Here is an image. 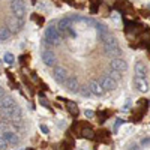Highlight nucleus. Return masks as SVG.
Returning a JSON list of instances; mask_svg holds the SVG:
<instances>
[{
    "label": "nucleus",
    "mask_w": 150,
    "mask_h": 150,
    "mask_svg": "<svg viewBox=\"0 0 150 150\" xmlns=\"http://www.w3.org/2000/svg\"><path fill=\"white\" fill-rule=\"evenodd\" d=\"M45 39H47V42H50L51 45H57V44H60V33H59V30H57V27H48L47 29V32H45Z\"/></svg>",
    "instance_id": "obj_1"
},
{
    "label": "nucleus",
    "mask_w": 150,
    "mask_h": 150,
    "mask_svg": "<svg viewBox=\"0 0 150 150\" xmlns=\"http://www.w3.org/2000/svg\"><path fill=\"white\" fill-rule=\"evenodd\" d=\"M9 6H11V11H12V14H14V17L23 20V17L26 15V8H24L23 2H11Z\"/></svg>",
    "instance_id": "obj_2"
},
{
    "label": "nucleus",
    "mask_w": 150,
    "mask_h": 150,
    "mask_svg": "<svg viewBox=\"0 0 150 150\" xmlns=\"http://www.w3.org/2000/svg\"><path fill=\"white\" fill-rule=\"evenodd\" d=\"M53 75H54V78L57 83L60 84H65V81L68 80V71L63 68V66H54V71H53Z\"/></svg>",
    "instance_id": "obj_3"
},
{
    "label": "nucleus",
    "mask_w": 150,
    "mask_h": 150,
    "mask_svg": "<svg viewBox=\"0 0 150 150\" xmlns=\"http://www.w3.org/2000/svg\"><path fill=\"white\" fill-rule=\"evenodd\" d=\"M99 84L102 86L104 92L105 90H114L117 87V81H114L111 77H108V75H104V77H101V80H99Z\"/></svg>",
    "instance_id": "obj_4"
},
{
    "label": "nucleus",
    "mask_w": 150,
    "mask_h": 150,
    "mask_svg": "<svg viewBox=\"0 0 150 150\" xmlns=\"http://www.w3.org/2000/svg\"><path fill=\"white\" fill-rule=\"evenodd\" d=\"M104 48H105V54H107V56L114 57V59H120L122 50H120L119 44H114V45H104Z\"/></svg>",
    "instance_id": "obj_5"
},
{
    "label": "nucleus",
    "mask_w": 150,
    "mask_h": 150,
    "mask_svg": "<svg viewBox=\"0 0 150 150\" xmlns=\"http://www.w3.org/2000/svg\"><path fill=\"white\" fill-rule=\"evenodd\" d=\"M2 137H3V140L8 143V146H15V144L20 143L18 135H17L15 132H12V131H5V132L2 134Z\"/></svg>",
    "instance_id": "obj_6"
},
{
    "label": "nucleus",
    "mask_w": 150,
    "mask_h": 150,
    "mask_svg": "<svg viewBox=\"0 0 150 150\" xmlns=\"http://www.w3.org/2000/svg\"><path fill=\"white\" fill-rule=\"evenodd\" d=\"M17 104L14 101V98H11V96H3L2 99H0V110H3V111H8V110H12V108H15Z\"/></svg>",
    "instance_id": "obj_7"
},
{
    "label": "nucleus",
    "mask_w": 150,
    "mask_h": 150,
    "mask_svg": "<svg viewBox=\"0 0 150 150\" xmlns=\"http://www.w3.org/2000/svg\"><path fill=\"white\" fill-rule=\"evenodd\" d=\"M42 60L47 66H56V56L51 50H44L42 51Z\"/></svg>",
    "instance_id": "obj_8"
},
{
    "label": "nucleus",
    "mask_w": 150,
    "mask_h": 150,
    "mask_svg": "<svg viewBox=\"0 0 150 150\" xmlns=\"http://www.w3.org/2000/svg\"><path fill=\"white\" fill-rule=\"evenodd\" d=\"M111 69L116 72H123L128 69V63L123 59H112L111 60Z\"/></svg>",
    "instance_id": "obj_9"
},
{
    "label": "nucleus",
    "mask_w": 150,
    "mask_h": 150,
    "mask_svg": "<svg viewBox=\"0 0 150 150\" xmlns=\"http://www.w3.org/2000/svg\"><path fill=\"white\" fill-rule=\"evenodd\" d=\"M23 24H24V21H23V20H20V18H15V17H12V18L9 20V23H8V29H9L11 32L17 33V32H20V30H21Z\"/></svg>",
    "instance_id": "obj_10"
},
{
    "label": "nucleus",
    "mask_w": 150,
    "mask_h": 150,
    "mask_svg": "<svg viewBox=\"0 0 150 150\" xmlns=\"http://www.w3.org/2000/svg\"><path fill=\"white\" fill-rule=\"evenodd\" d=\"M87 89H89V92L92 95H96V96L104 95V89H102V86L99 84V81H90L89 86H87Z\"/></svg>",
    "instance_id": "obj_11"
},
{
    "label": "nucleus",
    "mask_w": 150,
    "mask_h": 150,
    "mask_svg": "<svg viewBox=\"0 0 150 150\" xmlns=\"http://www.w3.org/2000/svg\"><path fill=\"white\" fill-rule=\"evenodd\" d=\"M65 86L68 87L69 92H74V93L80 92V84H78V81H77L75 77H68V80L65 81Z\"/></svg>",
    "instance_id": "obj_12"
},
{
    "label": "nucleus",
    "mask_w": 150,
    "mask_h": 150,
    "mask_svg": "<svg viewBox=\"0 0 150 150\" xmlns=\"http://www.w3.org/2000/svg\"><path fill=\"white\" fill-rule=\"evenodd\" d=\"M135 74H137V78L146 80V77H147V68H146V65L141 63V62H138V63L135 65Z\"/></svg>",
    "instance_id": "obj_13"
},
{
    "label": "nucleus",
    "mask_w": 150,
    "mask_h": 150,
    "mask_svg": "<svg viewBox=\"0 0 150 150\" xmlns=\"http://www.w3.org/2000/svg\"><path fill=\"white\" fill-rule=\"evenodd\" d=\"M3 116L8 117V119H20L21 117V108L20 107H15L12 110H8V111H3Z\"/></svg>",
    "instance_id": "obj_14"
},
{
    "label": "nucleus",
    "mask_w": 150,
    "mask_h": 150,
    "mask_svg": "<svg viewBox=\"0 0 150 150\" xmlns=\"http://www.w3.org/2000/svg\"><path fill=\"white\" fill-rule=\"evenodd\" d=\"M134 84H135V87L138 89L140 92H147V89H149V86H147V81L146 80H143V78H135L134 80Z\"/></svg>",
    "instance_id": "obj_15"
},
{
    "label": "nucleus",
    "mask_w": 150,
    "mask_h": 150,
    "mask_svg": "<svg viewBox=\"0 0 150 150\" xmlns=\"http://www.w3.org/2000/svg\"><path fill=\"white\" fill-rule=\"evenodd\" d=\"M9 36H11V30L8 29V26H0V42L9 39Z\"/></svg>",
    "instance_id": "obj_16"
},
{
    "label": "nucleus",
    "mask_w": 150,
    "mask_h": 150,
    "mask_svg": "<svg viewBox=\"0 0 150 150\" xmlns=\"http://www.w3.org/2000/svg\"><path fill=\"white\" fill-rule=\"evenodd\" d=\"M71 27V20H60L59 21V27H57V30H59V33L60 32H65V30H68Z\"/></svg>",
    "instance_id": "obj_17"
},
{
    "label": "nucleus",
    "mask_w": 150,
    "mask_h": 150,
    "mask_svg": "<svg viewBox=\"0 0 150 150\" xmlns=\"http://www.w3.org/2000/svg\"><path fill=\"white\" fill-rule=\"evenodd\" d=\"M3 60H5V63H8V65H12L15 62V57L12 56L11 53H6L5 56H3Z\"/></svg>",
    "instance_id": "obj_18"
},
{
    "label": "nucleus",
    "mask_w": 150,
    "mask_h": 150,
    "mask_svg": "<svg viewBox=\"0 0 150 150\" xmlns=\"http://www.w3.org/2000/svg\"><path fill=\"white\" fill-rule=\"evenodd\" d=\"M83 137H86V138H93V131L90 128L83 129Z\"/></svg>",
    "instance_id": "obj_19"
},
{
    "label": "nucleus",
    "mask_w": 150,
    "mask_h": 150,
    "mask_svg": "<svg viewBox=\"0 0 150 150\" xmlns=\"http://www.w3.org/2000/svg\"><path fill=\"white\" fill-rule=\"evenodd\" d=\"M68 108H69V111L72 112V114H75V116L78 114V108H77V105H75L74 102H69L68 104Z\"/></svg>",
    "instance_id": "obj_20"
},
{
    "label": "nucleus",
    "mask_w": 150,
    "mask_h": 150,
    "mask_svg": "<svg viewBox=\"0 0 150 150\" xmlns=\"http://www.w3.org/2000/svg\"><path fill=\"white\" fill-rule=\"evenodd\" d=\"M108 77H111V78L114 80V81H117V80H120V77H122V75H120V72L112 71V72H110V74H108Z\"/></svg>",
    "instance_id": "obj_21"
},
{
    "label": "nucleus",
    "mask_w": 150,
    "mask_h": 150,
    "mask_svg": "<svg viewBox=\"0 0 150 150\" xmlns=\"http://www.w3.org/2000/svg\"><path fill=\"white\" fill-rule=\"evenodd\" d=\"M80 92H81V95H83V96H87V98H89V96L92 95V93L89 92V89H87V86H86V87H80Z\"/></svg>",
    "instance_id": "obj_22"
},
{
    "label": "nucleus",
    "mask_w": 150,
    "mask_h": 150,
    "mask_svg": "<svg viewBox=\"0 0 150 150\" xmlns=\"http://www.w3.org/2000/svg\"><path fill=\"white\" fill-rule=\"evenodd\" d=\"M8 147V143L3 140V137L0 135V150H3V149H6Z\"/></svg>",
    "instance_id": "obj_23"
},
{
    "label": "nucleus",
    "mask_w": 150,
    "mask_h": 150,
    "mask_svg": "<svg viewBox=\"0 0 150 150\" xmlns=\"http://www.w3.org/2000/svg\"><path fill=\"white\" fill-rule=\"evenodd\" d=\"M84 114H86L87 119H92V117H93V111H92V110H86V111H84Z\"/></svg>",
    "instance_id": "obj_24"
},
{
    "label": "nucleus",
    "mask_w": 150,
    "mask_h": 150,
    "mask_svg": "<svg viewBox=\"0 0 150 150\" xmlns=\"http://www.w3.org/2000/svg\"><path fill=\"white\" fill-rule=\"evenodd\" d=\"M41 131L47 134V132H48V128H47V126H44V125H42V126H41Z\"/></svg>",
    "instance_id": "obj_25"
},
{
    "label": "nucleus",
    "mask_w": 150,
    "mask_h": 150,
    "mask_svg": "<svg viewBox=\"0 0 150 150\" xmlns=\"http://www.w3.org/2000/svg\"><path fill=\"white\" fill-rule=\"evenodd\" d=\"M5 96V92H3V89H2V87H0V99H2Z\"/></svg>",
    "instance_id": "obj_26"
},
{
    "label": "nucleus",
    "mask_w": 150,
    "mask_h": 150,
    "mask_svg": "<svg viewBox=\"0 0 150 150\" xmlns=\"http://www.w3.org/2000/svg\"><path fill=\"white\" fill-rule=\"evenodd\" d=\"M149 8H150V3H149Z\"/></svg>",
    "instance_id": "obj_27"
}]
</instances>
